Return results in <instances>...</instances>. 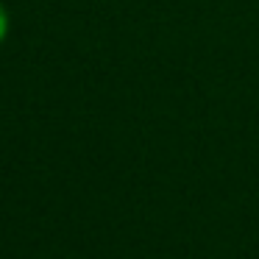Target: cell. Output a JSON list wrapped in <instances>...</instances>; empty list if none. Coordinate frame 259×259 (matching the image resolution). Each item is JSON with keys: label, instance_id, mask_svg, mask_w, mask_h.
<instances>
[{"label": "cell", "instance_id": "obj_1", "mask_svg": "<svg viewBox=\"0 0 259 259\" xmlns=\"http://www.w3.org/2000/svg\"><path fill=\"white\" fill-rule=\"evenodd\" d=\"M3 36H6V14L0 9V42H3Z\"/></svg>", "mask_w": 259, "mask_h": 259}]
</instances>
